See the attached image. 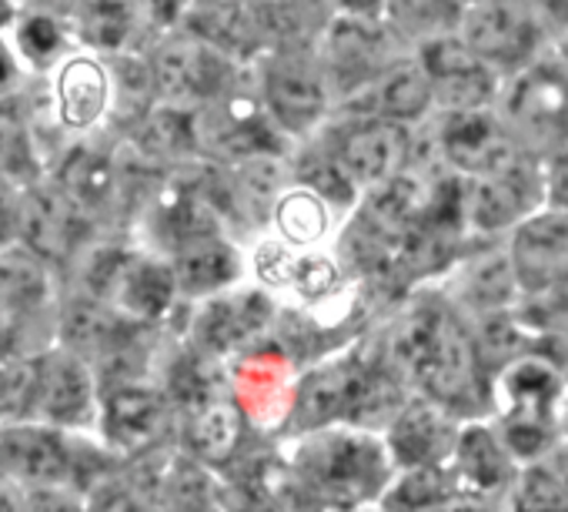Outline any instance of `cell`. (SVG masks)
I'll use <instances>...</instances> for the list:
<instances>
[{
	"label": "cell",
	"instance_id": "6da1fadb",
	"mask_svg": "<svg viewBox=\"0 0 568 512\" xmlns=\"http://www.w3.org/2000/svg\"><path fill=\"white\" fill-rule=\"evenodd\" d=\"M385 369L398 382H415L425 399L448 412H471L485 399V362L471 329L448 309L412 312L388 339Z\"/></svg>",
	"mask_w": 568,
	"mask_h": 512
},
{
	"label": "cell",
	"instance_id": "7a4b0ae2",
	"mask_svg": "<svg viewBox=\"0 0 568 512\" xmlns=\"http://www.w3.org/2000/svg\"><path fill=\"white\" fill-rule=\"evenodd\" d=\"M491 111L508 141L535 161L568 148V61L548 48L501 78Z\"/></svg>",
	"mask_w": 568,
	"mask_h": 512
},
{
	"label": "cell",
	"instance_id": "3957f363",
	"mask_svg": "<svg viewBox=\"0 0 568 512\" xmlns=\"http://www.w3.org/2000/svg\"><path fill=\"white\" fill-rule=\"evenodd\" d=\"M295 475L312 502L328 509H355L388 485L392 455L372 435L322 432L298 449Z\"/></svg>",
	"mask_w": 568,
	"mask_h": 512
},
{
	"label": "cell",
	"instance_id": "277c9868",
	"mask_svg": "<svg viewBox=\"0 0 568 512\" xmlns=\"http://www.w3.org/2000/svg\"><path fill=\"white\" fill-rule=\"evenodd\" d=\"M455 34L498 78L515 74L518 68H525L528 61H535L551 48V38L531 0L465 4Z\"/></svg>",
	"mask_w": 568,
	"mask_h": 512
},
{
	"label": "cell",
	"instance_id": "5b68a950",
	"mask_svg": "<svg viewBox=\"0 0 568 512\" xmlns=\"http://www.w3.org/2000/svg\"><path fill=\"white\" fill-rule=\"evenodd\" d=\"M398 379L382 365H362L355 359H342L305 375L295 395V425L298 429H325L332 422H352L375 415L395 402Z\"/></svg>",
	"mask_w": 568,
	"mask_h": 512
},
{
	"label": "cell",
	"instance_id": "8992f818",
	"mask_svg": "<svg viewBox=\"0 0 568 512\" xmlns=\"http://www.w3.org/2000/svg\"><path fill=\"white\" fill-rule=\"evenodd\" d=\"M505 259L518 295L548 299L568 292V211L538 204L508 234Z\"/></svg>",
	"mask_w": 568,
	"mask_h": 512
},
{
	"label": "cell",
	"instance_id": "52a82bcc",
	"mask_svg": "<svg viewBox=\"0 0 568 512\" xmlns=\"http://www.w3.org/2000/svg\"><path fill=\"white\" fill-rule=\"evenodd\" d=\"M415 54L432 84V111H485L495 104L501 78L491 68H485L458 41V34L435 38L422 44Z\"/></svg>",
	"mask_w": 568,
	"mask_h": 512
},
{
	"label": "cell",
	"instance_id": "ba28073f",
	"mask_svg": "<svg viewBox=\"0 0 568 512\" xmlns=\"http://www.w3.org/2000/svg\"><path fill=\"white\" fill-rule=\"evenodd\" d=\"M0 472L24 485H71L78 472V445L58 425H0Z\"/></svg>",
	"mask_w": 568,
	"mask_h": 512
},
{
	"label": "cell",
	"instance_id": "9c48e42d",
	"mask_svg": "<svg viewBox=\"0 0 568 512\" xmlns=\"http://www.w3.org/2000/svg\"><path fill=\"white\" fill-rule=\"evenodd\" d=\"M435 144L442 151V161L458 178L485 174L515 154H521L508 134L501 131L491 108L485 111H442L435 124Z\"/></svg>",
	"mask_w": 568,
	"mask_h": 512
},
{
	"label": "cell",
	"instance_id": "30bf717a",
	"mask_svg": "<svg viewBox=\"0 0 568 512\" xmlns=\"http://www.w3.org/2000/svg\"><path fill=\"white\" fill-rule=\"evenodd\" d=\"M231 68L217 48L201 38H171L154 51L151 81L154 91L171 101H204L224 94Z\"/></svg>",
	"mask_w": 568,
	"mask_h": 512
},
{
	"label": "cell",
	"instance_id": "8fae6325",
	"mask_svg": "<svg viewBox=\"0 0 568 512\" xmlns=\"http://www.w3.org/2000/svg\"><path fill=\"white\" fill-rule=\"evenodd\" d=\"M412 161V131L402 121L362 118L338 148V164L355 184L378 188L402 174Z\"/></svg>",
	"mask_w": 568,
	"mask_h": 512
},
{
	"label": "cell",
	"instance_id": "7c38bea8",
	"mask_svg": "<svg viewBox=\"0 0 568 512\" xmlns=\"http://www.w3.org/2000/svg\"><path fill=\"white\" fill-rule=\"evenodd\" d=\"M264 94H267L271 114L284 128H295V131L315 124L328 108L325 71L298 51H281L271 61L267 78H264Z\"/></svg>",
	"mask_w": 568,
	"mask_h": 512
},
{
	"label": "cell",
	"instance_id": "4fadbf2b",
	"mask_svg": "<svg viewBox=\"0 0 568 512\" xmlns=\"http://www.w3.org/2000/svg\"><path fill=\"white\" fill-rule=\"evenodd\" d=\"M458 429L452 422V412L432 399H415L402 405L388 429V455L402 469L415 465H445L452 459Z\"/></svg>",
	"mask_w": 568,
	"mask_h": 512
},
{
	"label": "cell",
	"instance_id": "5bb4252c",
	"mask_svg": "<svg viewBox=\"0 0 568 512\" xmlns=\"http://www.w3.org/2000/svg\"><path fill=\"white\" fill-rule=\"evenodd\" d=\"M38 385H34V412L48 419V425H78L88 419L94 402V382L81 355L61 349L34 359Z\"/></svg>",
	"mask_w": 568,
	"mask_h": 512
},
{
	"label": "cell",
	"instance_id": "9a60e30c",
	"mask_svg": "<svg viewBox=\"0 0 568 512\" xmlns=\"http://www.w3.org/2000/svg\"><path fill=\"white\" fill-rule=\"evenodd\" d=\"M171 429V405L148 385H114L104 405V435L124 452L154 449Z\"/></svg>",
	"mask_w": 568,
	"mask_h": 512
},
{
	"label": "cell",
	"instance_id": "2e32d148",
	"mask_svg": "<svg viewBox=\"0 0 568 512\" xmlns=\"http://www.w3.org/2000/svg\"><path fill=\"white\" fill-rule=\"evenodd\" d=\"M24 244L38 259H68L84 238V208H78L64 191L41 188L31 191L18 214Z\"/></svg>",
	"mask_w": 568,
	"mask_h": 512
},
{
	"label": "cell",
	"instance_id": "e0dca14e",
	"mask_svg": "<svg viewBox=\"0 0 568 512\" xmlns=\"http://www.w3.org/2000/svg\"><path fill=\"white\" fill-rule=\"evenodd\" d=\"M362 118H385V121H402L415 124L432 111V84L428 74L415 58L392 61L385 71H378L358 98Z\"/></svg>",
	"mask_w": 568,
	"mask_h": 512
},
{
	"label": "cell",
	"instance_id": "ac0fdd59",
	"mask_svg": "<svg viewBox=\"0 0 568 512\" xmlns=\"http://www.w3.org/2000/svg\"><path fill=\"white\" fill-rule=\"evenodd\" d=\"M325 58H328V71L352 91H362L378 71H385L395 61L385 51L378 21L352 18V14L332 24L325 41Z\"/></svg>",
	"mask_w": 568,
	"mask_h": 512
},
{
	"label": "cell",
	"instance_id": "d6986e66",
	"mask_svg": "<svg viewBox=\"0 0 568 512\" xmlns=\"http://www.w3.org/2000/svg\"><path fill=\"white\" fill-rule=\"evenodd\" d=\"M61 332H64V349L74 352V355H114L121 359L141 335L138 329V319L98 302V299H88V302H71L64 309V319H61Z\"/></svg>",
	"mask_w": 568,
	"mask_h": 512
},
{
	"label": "cell",
	"instance_id": "ffe728a7",
	"mask_svg": "<svg viewBox=\"0 0 568 512\" xmlns=\"http://www.w3.org/2000/svg\"><path fill=\"white\" fill-rule=\"evenodd\" d=\"M191 34L217 51H251L271 34L257 0H191Z\"/></svg>",
	"mask_w": 568,
	"mask_h": 512
},
{
	"label": "cell",
	"instance_id": "44dd1931",
	"mask_svg": "<svg viewBox=\"0 0 568 512\" xmlns=\"http://www.w3.org/2000/svg\"><path fill=\"white\" fill-rule=\"evenodd\" d=\"M452 462H455L458 485L481 499L485 492L505 489L511 482V452L505 449L501 435H495L488 425L458 429Z\"/></svg>",
	"mask_w": 568,
	"mask_h": 512
},
{
	"label": "cell",
	"instance_id": "7402d4cb",
	"mask_svg": "<svg viewBox=\"0 0 568 512\" xmlns=\"http://www.w3.org/2000/svg\"><path fill=\"white\" fill-rule=\"evenodd\" d=\"M174 282L178 289L201 295V292H214L227 282H234L237 275V254L231 244H224L217 234L211 238H197L178 248V262H174Z\"/></svg>",
	"mask_w": 568,
	"mask_h": 512
},
{
	"label": "cell",
	"instance_id": "603a6c76",
	"mask_svg": "<svg viewBox=\"0 0 568 512\" xmlns=\"http://www.w3.org/2000/svg\"><path fill=\"white\" fill-rule=\"evenodd\" d=\"M241 439V415L234 405L207 395L187 405V445L204 462H227Z\"/></svg>",
	"mask_w": 568,
	"mask_h": 512
},
{
	"label": "cell",
	"instance_id": "cb8c5ba5",
	"mask_svg": "<svg viewBox=\"0 0 568 512\" xmlns=\"http://www.w3.org/2000/svg\"><path fill=\"white\" fill-rule=\"evenodd\" d=\"M462 8V0H382V18L398 38L422 48L435 38L455 34Z\"/></svg>",
	"mask_w": 568,
	"mask_h": 512
},
{
	"label": "cell",
	"instance_id": "d4e9b609",
	"mask_svg": "<svg viewBox=\"0 0 568 512\" xmlns=\"http://www.w3.org/2000/svg\"><path fill=\"white\" fill-rule=\"evenodd\" d=\"M48 295V279L31 248L0 251V312L24 315L34 312Z\"/></svg>",
	"mask_w": 568,
	"mask_h": 512
},
{
	"label": "cell",
	"instance_id": "484cf974",
	"mask_svg": "<svg viewBox=\"0 0 568 512\" xmlns=\"http://www.w3.org/2000/svg\"><path fill=\"white\" fill-rule=\"evenodd\" d=\"M61 118L71 128H88L108 108V78L94 61H71L58 81Z\"/></svg>",
	"mask_w": 568,
	"mask_h": 512
},
{
	"label": "cell",
	"instance_id": "4316f807",
	"mask_svg": "<svg viewBox=\"0 0 568 512\" xmlns=\"http://www.w3.org/2000/svg\"><path fill=\"white\" fill-rule=\"evenodd\" d=\"M141 144L148 154H154L161 161L187 158L197 148V124L187 111H181L174 104L154 108L141 124Z\"/></svg>",
	"mask_w": 568,
	"mask_h": 512
},
{
	"label": "cell",
	"instance_id": "83f0119b",
	"mask_svg": "<svg viewBox=\"0 0 568 512\" xmlns=\"http://www.w3.org/2000/svg\"><path fill=\"white\" fill-rule=\"evenodd\" d=\"M61 191L78 208H101L114 191V168L108 158L78 148L61 168Z\"/></svg>",
	"mask_w": 568,
	"mask_h": 512
},
{
	"label": "cell",
	"instance_id": "f1b7e54d",
	"mask_svg": "<svg viewBox=\"0 0 568 512\" xmlns=\"http://www.w3.org/2000/svg\"><path fill=\"white\" fill-rule=\"evenodd\" d=\"M264 319H267V302L261 295H244L237 302L214 305L204 319L201 335L211 349H227L254 335L264 325Z\"/></svg>",
	"mask_w": 568,
	"mask_h": 512
},
{
	"label": "cell",
	"instance_id": "f546056e",
	"mask_svg": "<svg viewBox=\"0 0 568 512\" xmlns=\"http://www.w3.org/2000/svg\"><path fill=\"white\" fill-rule=\"evenodd\" d=\"M161 234L174 248H181L187 241L217 234V221H214V211L207 208L204 198H197L194 191H174L161 204Z\"/></svg>",
	"mask_w": 568,
	"mask_h": 512
},
{
	"label": "cell",
	"instance_id": "4dcf8cb0",
	"mask_svg": "<svg viewBox=\"0 0 568 512\" xmlns=\"http://www.w3.org/2000/svg\"><path fill=\"white\" fill-rule=\"evenodd\" d=\"M511 512H568V489L548 462L511 475Z\"/></svg>",
	"mask_w": 568,
	"mask_h": 512
},
{
	"label": "cell",
	"instance_id": "1f68e13d",
	"mask_svg": "<svg viewBox=\"0 0 568 512\" xmlns=\"http://www.w3.org/2000/svg\"><path fill=\"white\" fill-rule=\"evenodd\" d=\"M34 385H38L34 362L0 355V425L21 422L34 412Z\"/></svg>",
	"mask_w": 568,
	"mask_h": 512
},
{
	"label": "cell",
	"instance_id": "d6a6232c",
	"mask_svg": "<svg viewBox=\"0 0 568 512\" xmlns=\"http://www.w3.org/2000/svg\"><path fill=\"white\" fill-rule=\"evenodd\" d=\"M274 218H277V228L292 241H315L328 228V214L315 191H298V194L281 198L274 208Z\"/></svg>",
	"mask_w": 568,
	"mask_h": 512
},
{
	"label": "cell",
	"instance_id": "836d02e7",
	"mask_svg": "<svg viewBox=\"0 0 568 512\" xmlns=\"http://www.w3.org/2000/svg\"><path fill=\"white\" fill-rule=\"evenodd\" d=\"M131 8L124 0H91L88 11H84V21H81V31L91 44L98 48H118L128 34H131Z\"/></svg>",
	"mask_w": 568,
	"mask_h": 512
},
{
	"label": "cell",
	"instance_id": "e575fe53",
	"mask_svg": "<svg viewBox=\"0 0 568 512\" xmlns=\"http://www.w3.org/2000/svg\"><path fill=\"white\" fill-rule=\"evenodd\" d=\"M281 181V164L271 154H251L241 158L237 164V188L244 198H251V204H267L271 194L277 191Z\"/></svg>",
	"mask_w": 568,
	"mask_h": 512
},
{
	"label": "cell",
	"instance_id": "d590c367",
	"mask_svg": "<svg viewBox=\"0 0 568 512\" xmlns=\"http://www.w3.org/2000/svg\"><path fill=\"white\" fill-rule=\"evenodd\" d=\"M34 168L31 161V148H28V138H24V128L21 121L0 108V174H28Z\"/></svg>",
	"mask_w": 568,
	"mask_h": 512
},
{
	"label": "cell",
	"instance_id": "8d00e7d4",
	"mask_svg": "<svg viewBox=\"0 0 568 512\" xmlns=\"http://www.w3.org/2000/svg\"><path fill=\"white\" fill-rule=\"evenodd\" d=\"M305 181L312 184V191L325 201H335V204H348L355 198V181L345 174V168L338 164V158H328V161H312L305 164Z\"/></svg>",
	"mask_w": 568,
	"mask_h": 512
},
{
	"label": "cell",
	"instance_id": "74e56055",
	"mask_svg": "<svg viewBox=\"0 0 568 512\" xmlns=\"http://www.w3.org/2000/svg\"><path fill=\"white\" fill-rule=\"evenodd\" d=\"M18 512H88V505L71 485H24Z\"/></svg>",
	"mask_w": 568,
	"mask_h": 512
},
{
	"label": "cell",
	"instance_id": "f35d334b",
	"mask_svg": "<svg viewBox=\"0 0 568 512\" xmlns=\"http://www.w3.org/2000/svg\"><path fill=\"white\" fill-rule=\"evenodd\" d=\"M538 168H541V201L568 211V148L555 151Z\"/></svg>",
	"mask_w": 568,
	"mask_h": 512
},
{
	"label": "cell",
	"instance_id": "ab89813d",
	"mask_svg": "<svg viewBox=\"0 0 568 512\" xmlns=\"http://www.w3.org/2000/svg\"><path fill=\"white\" fill-rule=\"evenodd\" d=\"M415 512H488V509H485V499H481V495H475V492L455 485V489L442 492L438 499H432L428 505H422V509H415Z\"/></svg>",
	"mask_w": 568,
	"mask_h": 512
},
{
	"label": "cell",
	"instance_id": "60d3db41",
	"mask_svg": "<svg viewBox=\"0 0 568 512\" xmlns=\"http://www.w3.org/2000/svg\"><path fill=\"white\" fill-rule=\"evenodd\" d=\"M548 38H551V48L568 41V0H531Z\"/></svg>",
	"mask_w": 568,
	"mask_h": 512
},
{
	"label": "cell",
	"instance_id": "b9f144b4",
	"mask_svg": "<svg viewBox=\"0 0 568 512\" xmlns=\"http://www.w3.org/2000/svg\"><path fill=\"white\" fill-rule=\"evenodd\" d=\"M58 41H61V34H58V28H54L48 18H34V21L24 28V44H28V51H34V54H51V51L58 48Z\"/></svg>",
	"mask_w": 568,
	"mask_h": 512
},
{
	"label": "cell",
	"instance_id": "7bdbcfd3",
	"mask_svg": "<svg viewBox=\"0 0 568 512\" xmlns=\"http://www.w3.org/2000/svg\"><path fill=\"white\" fill-rule=\"evenodd\" d=\"M24 499V482L0 472V512H18Z\"/></svg>",
	"mask_w": 568,
	"mask_h": 512
},
{
	"label": "cell",
	"instance_id": "ee69618b",
	"mask_svg": "<svg viewBox=\"0 0 568 512\" xmlns=\"http://www.w3.org/2000/svg\"><path fill=\"white\" fill-rule=\"evenodd\" d=\"M151 8H154L164 21H171L174 14H181V11L187 8V0H151Z\"/></svg>",
	"mask_w": 568,
	"mask_h": 512
},
{
	"label": "cell",
	"instance_id": "f6af8a7d",
	"mask_svg": "<svg viewBox=\"0 0 568 512\" xmlns=\"http://www.w3.org/2000/svg\"><path fill=\"white\" fill-rule=\"evenodd\" d=\"M548 465L555 469V475L565 482V489H568V452H555L551 459H548Z\"/></svg>",
	"mask_w": 568,
	"mask_h": 512
},
{
	"label": "cell",
	"instance_id": "bcb514c9",
	"mask_svg": "<svg viewBox=\"0 0 568 512\" xmlns=\"http://www.w3.org/2000/svg\"><path fill=\"white\" fill-rule=\"evenodd\" d=\"M11 21V4H8V0H0V28H4Z\"/></svg>",
	"mask_w": 568,
	"mask_h": 512
},
{
	"label": "cell",
	"instance_id": "7dc6e473",
	"mask_svg": "<svg viewBox=\"0 0 568 512\" xmlns=\"http://www.w3.org/2000/svg\"><path fill=\"white\" fill-rule=\"evenodd\" d=\"M555 51H558V54H561V58L568 61V41H561V44H555Z\"/></svg>",
	"mask_w": 568,
	"mask_h": 512
},
{
	"label": "cell",
	"instance_id": "c3c4849f",
	"mask_svg": "<svg viewBox=\"0 0 568 512\" xmlns=\"http://www.w3.org/2000/svg\"><path fill=\"white\" fill-rule=\"evenodd\" d=\"M0 78H8V58H0Z\"/></svg>",
	"mask_w": 568,
	"mask_h": 512
},
{
	"label": "cell",
	"instance_id": "681fc988",
	"mask_svg": "<svg viewBox=\"0 0 568 512\" xmlns=\"http://www.w3.org/2000/svg\"><path fill=\"white\" fill-rule=\"evenodd\" d=\"M462 4H485V0H462Z\"/></svg>",
	"mask_w": 568,
	"mask_h": 512
},
{
	"label": "cell",
	"instance_id": "f907efd6",
	"mask_svg": "<svg viewBox=\"0 0 568 512\" xmlns=\"http://www.w3.org/2000/svg\"><path fill=\"white\" fill-rule=\"evenodd\" d=\"M0 352H4V335H0Z\"/></svg>",
	"mask_w": 568,
	"mask_h": 512
}]
</instances>
